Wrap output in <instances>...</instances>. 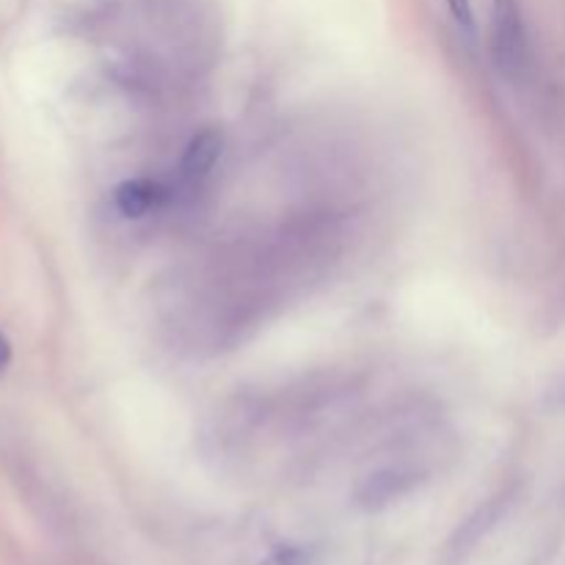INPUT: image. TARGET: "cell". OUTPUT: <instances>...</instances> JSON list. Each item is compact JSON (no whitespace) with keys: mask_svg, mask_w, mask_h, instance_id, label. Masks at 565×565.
Here are the masks:
<instances>
[{"mask_svg":"<svg viewBox=\"0 0 565 565\" xmlns=\"http://www.w3.org/2000/svg\"><path fill=\"white\" fill-rule=\"evenodd\" d=\"M491 61L505 81L522 83L533 70V39L522 0H494L489 28Z\"/></svg>","mask_w":565,"mask_h":565,"instance_id":"obj_1","label":"cell"},{"mask_svg":"<svg viewBox=\"0 0 565 565\" xmlns=\"http://www.w3.org/2000/svg\"><path fill=\"white\" fill-rule=\"evenodd\" d=\"M502 502H505V497H497V500H489V502H486V505L480 508L478 513H472V516L467 519V524H463V527L458 530L456 539H452V546H450V550H456L458 555H461V552H467L469 546L478 544L480 535H483L486 530H489L491 524L497 522V516H500Z\"/></svg>","mask_w":565,"mask_h":565,"instance_id":"obj_5","label":"cell"},{"mask_svg":"<svg viewBox=\"0 0 565 565\" xmlns=\"http://www.w3.org/2000/svg\"><path fill=\"white\" fill-rule=\"evenodd\" d=\"M169 202V188L158 180H127L114 191V204L125 218H147Z\"/></svg>","mask_w":565,"mask_h":565,"instance_id":"obj_3","label":"cell"},{"mask_svg":"<svg viewBox=\"0 0 565 565\" xmlns=\"http://www.w3.org/2000/svg\"><path fill=\"white\" fill-rule=\"evenodd\" d=\"M9 362H11V342L0 334V373L9 367Z\"/></svg>","mask_w":565,"mask_h":565,"instance_id":"obj_7","label":"cell"},{"mask_svg":"<svg viewBox=\"0 0 565 565\" xmlns=\"http://www.w3.org/2000/svg\"><path fill=\"white\" fill-rule=\"evenodd\" d=\"M221 152H224V136L218 130H202L193 136L180 160V180L185 185H202L213 174Z\"/></svg>","mask_w":565,"mask_h":565,"instance_id":"obj_2","label":"cell"},{"mask_svg":"<svg viewBox=\"0 0 565 565\" xmlns=\"http://www.w3.org/2000/svg\"><path fill=\"white\" fill-rule=\"evenodd\" d=\"M447 9H450L452 22L458 25L461 36L467 42H475V36H478V22H475L472 0H447Z\"/></svg>","mask_w":565,"mask_h":565,"instance_id":"obj_6","label":"cell"},{"mask_svg":"<svg viewBox=\"0 0 565 565\" xmlns=\"http://www.w3.org/2000/svg\"><path fill=\"white\" fill-rule=\"evenodd\" d=\"M414 483H417V478L412 472H403V469H381V472L370 475L364 480L362 489H359V500L367 508L390 505L392 500L406 494Z\"/></svg>","mask_w":565,"mask_h":565,"instance_id":"obj_4","label":"cell"}]
</instances>
